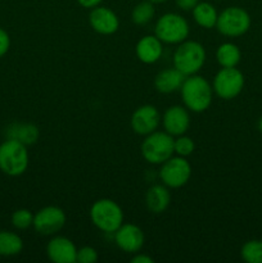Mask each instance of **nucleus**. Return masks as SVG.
Here are the masks:
<instances>
[{
	"label": "nucleus",
	"mask_w": 262,
	"mask_h": 263,
	"mask_svg": "<svg viewBox=\"0 0 262 263\" xmlns=\"http://www.w3.org/2000/svg\"><path fill=\"white\" fill-rule=\"evenodd\" d=\"M10 48V37L5 30L0 27V57L5 55Z\"/></svg>",
	"instance_id": "28"
},
{
	"label": "nucleus",
	"mask_w": 262,
	"mask_h": 263,
	"mask_svg": "<svg viewBox=\"0 0 262 263\" xmlns=\"http://www.w3.org/2000/svg\"><path fill=\"white\" fill-rule=\"evenodd\" d=\"M12 223L15 229L18 230H26L30 226H32L33 223V215L31 213V211L25 210H17L15 212H13L12 215Z\"/></svg>",
	"instance_id": "25"
},
{
	"label": "nucleus",
	"mask_w": 262,
	"mask_h": 263,
	"mask_svg": "<svg viewBox=\"0 0 262 263\" xmlns=\"http://www.w3.org/2000/svg\"><path fill=\"white\" fill-rule=\"evenodd\" d=\"M185 79L186 76L174 67V68H167L159 72L154 80V85L159 92L170 94L179 90Z\"/></svg>",
	"instance_id": "17"
},
{
	"label": "nucleus",
	"mask_w": 262,
	"mask_h": 263,
	"mask_svg": "<svg viewBox=\"0 0 262 263\" xmlns=\"http://www.w3.org/2000/svg\"><path fill=\"white\" fill-rule=\"evenodd\" d=\"M8 139H14L25 145H31L39 139V128L32 123H14L7 131Z\"/></svg>",
	"instance_id": "19"
},
{
	"label": "nucleus",
	"mask_w": 262,
	"mask_h": 263,
	"mask_svg": "<svg viewBox=\"0 0 262 263\" xmlns=\"http://www.w3.org/2000/svg\"><path fill=\"white\" fill-rule=\"evenodd\" d=\"M89 23L92 30L102 35H112L120 27V21L113 10L105 7H95L90 12Z\"/></svg>",
	"instance_id": "14"
},
{
	"label": "nucleus",
	"mask_w": 262,
	"mask_h": 263,
	"mask_svg": "<svg viewBox=\"0 0 262 263\" xmlns=\"http://www.w3.org/2000/svg\"><path fill=\"white\" fill-rule=\"evenodd\" d=\"M205 62V50L198 41H182L174 53V67L185 76L195 74Z\"/></svg>",
	"instance_id": "3"
},
{
	"label": "nucleus",
	"mask_w": 262,
	"mask_h": 263,
	"mask_svg": "<svg viewBox=\"0 0 262 263\" xmlns=\"http://www.w3.org/2000/svg\"><path fill=\"white\" fill-rule=\"evenodd\" d=\"M28 167V152L25 144L7 139L0 144V170L8 176H21Z\"/></svg>",
	"instance_id": "2"
},
{
	"label": "nucleus",
	"mask_w": 262,
	"mask_h": 263,
	"mask_svg": "<svg viewBox=\"0 0 262 263\" xmlns=\"http://www.w3.org/2000/svg\"><path fill=\"white\" fill-rule=\"evenodd\" d=\"M49 259L54 263H74L77 249L73 241L64 236H55L46 247Z\"/></svg>",
	"instance_id": "15"
},
{
	"label": "nucleus",
	"mask_w": 262,
	"mask_h": 263,
	"mask_svg": "<svg viewBox=\"0 0 262 263\" xmlns=\"http://www.w3.org/2000/svg\"><path fill=\"white\" fill-rule=\"evenodd\" d=\"M66 223V213L62 208L48 205L33 216V229L41 235H54L63 229Z\"/></svg>",
	"instance_id": "10"
},
{
	"label": "nucleus",
	"mask_w": 262,
	"mask_h": 263,
	"mask_svg": "<svg viewBox=\"0 0 262 263\" xmlns=\"http://www.w3.org/2000/svg\"><path fill=\"white\" fill-rule=\"evenodd\" d=\"M98 261V252L92 247H82L77 249L76 262L79 263H95Z\"/></svg>",
	"instance_id": "27"
},
{
	"label": "nucleus",
	"mask_w": 262,
	"mask_h": 263,
	"mask_svg": "<svg viewBox=\"0 0 262 263\" xmlns=\"http://www.w3.org/2000/svg\"><path fill=\"white\" fill-rule=\"evenodd\" d=\"M149 2L153 3V4H161V3H166L169 0H149Z\"/></svg>",
	"instance_id": "32"
},
{
	"label": "nucleus",
	"mask_w": 262,
	"mask_h": 263,
	"mask_svg": "<svg viewBox=\"0 0 262 263\" xmlns=\"http://www.w3.org/2000/svg\"><path fill=\"white\" fill-rule=\"evenodd\" d=\"M141 156L152 164H162L171 158L174 151V139L169 133L154 131L146 135L141 143Z\"/></svg>",
	"instance_id": "4"
},
{
	"label": "nucleus",
	"mask_w": 262,
	"mask_h": 263,
	"mask_svg": "<svg viewBox=\"0 0 262 263\" xmlns=\"http://www.w3.org/2000/svg\"><path fill=\"white\" fill-rule=\"evenodd\" d=\"M23 241L21 236L12 231H0V256L12 257L22 252Z\"/></svg>",
	"instance_id": "21"
},
{
	"label": "nucleus",
	"mask_w": 262,
	"mask_h": 263,
	"mask_svg": "<svg viewBox=\"0 0 262 263\" xmlns=\"http://www.w3.org/2000/svg\"><path fill=\"white\" fill-rule=\"evenodd\" d=\"M154 13H156V10H154L153 3L146 0V2L139 3V4L134 8L133 13H131V18H133V22L135 23V25L144 26L153 20Z\"/></svg>",
	"instance_id": "23"
},
{
	"label": "nucleus",
	"mask_w": 262,
	"mask_h": 263,
	"mask_svg": "<svg viewBox=\"0 0 262 263\" xmlns=\"http://www.w3.org/2000/svg\"><path fill=\"white\" fill-rule=\"evenodd\" d=\"M240 256L247 263H262V241L249 240L241 247Z\"/></svg>",
	"instance_id": "24"
},
{
	"label": "nucleus",
	"mask_w": 262,
	"mask_h": 263,
	"mask_svg": "<svg viewBox=\"0 0 262 263\" xmlns=\"http://www.w3.org/2000/svg\"><path fill=\"white\" fill-rule=\"evenodd\" d=\"M244 87V76L235 67H222L213 79V90L221 99L238 97Z\"/></svg>",
	"instance_id": "8"
},
{
	"label": "nucleus",
	"mask_w": 262,
	"mask_h": 263,
	"mask_svg": "<svg viewBox=\"0 0 262 263\" xmlns=\"http://www.w3.org/2000/svg\"><path fill=\"white\" fill-rule=\"evenodd\" d=\"M258 130H259V133L262 134V117L259 118V121H258Z\"/></svg>",
	"instance_id": "33"
},
{
	"label": "nucleus",
	"mask_w": 262,
	"mask_h": 263,
	"mask_svg": "<svg viewBox=\"0 0 262 263\" xmlns=\"http://www.w3.org/2000/svg\"><path fill=\"white\" fill-rule=\"evenodd\" d=\"M180 90L185 107L192 112H204L212 103V87L202 76L192 74L185 79Z\"/></svg>",
	"instance_id": "1"
},
{
	"label": "nucleus",
	"mask_w": 262,
	"mask_h": 263,
	"mask_svg": "<svg viewBox=\"0 0 262 263\" xmlns=\"http://www.w3.org/2000/svg\"><path fill=\"white\" fill-rule=\"evenodd\" d=\"M153 258L145 254H136L135 257L131 258V263H153Z\"/></svg>",
	"instance_id": "31"
},
{
	"label": "nucleus",
	"mask_w": 262,
	"mask_h": 263,
	"mask_svg": "<svg viewBox=\"0 0 262 263\" xmlns=\"http://www.w3.org/2000/svg\"><path fill=\"white\" fill-rule=\"evenodd\" d=\"M77 3H79L81 7L87 8V9H92V8L98 7V5L102 3V0H77Z\"/></svg>",
	"instance_id": "30"
},
{
	"label": "nucleus",
	"mask_w": 262,
	"mask_h": 263,
	"mask_svg": "<svg viewBox=\"0 0 262 263\" xmlns=\"http://www.w3.org/2000/svg\"><path fill=\"white\" fill-rule=\"evenodd\" d=\"M216 27L222 35L229 37H238L249 30L251 17L243 8L229 7L218 14Z\"/></svg>",
	"instance_id": "7"
},
{
	"label": "nucleus",
	"mask_w": 262,
	"mask_h": 263,
	"mask_svg": "<svg viewBox=\"0 0 262 263\" xmlns=\"http://www.w3.org/2000/svg\"><path fill=\"white\" fill-rule=\"evenodd\" d=\"M163 53L162 41L157 36H144L136 44V55L139 61L145 64H153L158 61Z\"/></svg>",
	"instance_id": "16"
},
{
	"label": "nucleus",
	"mask_w": 262,
	"mask_h": 263,
	"mask_svg": "<svg viewBox=\"0 0 262 263\" xmlns=\"http://www.w3.org/2000/svg\"><path fill=\"white\" fill-rule=\"evenodd\" d=\"M192 176V166L185 157H171L162 163L159 177L166 186L177 189L189 181Z\"/></svg>",
	"instance_id": "9"
},
{
	"label": "nucleus",
	"mask_w": 262,
	"mask_h": 263,
	"mask_svg": "<svg viewBox=\"0 0 262 263\" xmlns=\"http://www.w3.org/2000/svg\"><path fill=\"white\" fill-rule=\"evenodd\" d=\"M115 241L118 248L126 253H136L144 246V233L139 226L122 223L115 233Z\"/></svg>",
	"instance_id": "12"
},
{
	"label": "nucleus",
	"mask_w": 262,
	"mask_h": 263,
	"mask_svg": "<svg viewBox=\"0 0 262 263\" xmlns=\"http://www.w3.org/2000/svg\"><path fill=\"white\" fill-rule=\"evenodd\" d=\"M216 58L221 67H236L240 62V50L233 43H223L216 51Z\"/></svg>",
	"instance_id": "22"
},
{
	"label": "nucleus",
	"mask_w": 262,
	"mask_h": 263,
	"mask_svg": "<svg viewBox=\"0 0 262 263\" xmlns=\"http://www.w3.org/2000/svg\"><path fill=\"white\" fill-rule=\"evenodd\" d=\"M154 32L162 43L180 44L189 35V25L177 13H166L157 21Z\"/></svg>",
	"instance_id": "6"
},
{
	"label": "nucleus",
	"mask_w": 262,
	"mask_h": 263,
	"mask_svg": "<svg viewBox=\"0 0 262 263\" xmlns=\"http://www.w3.org/2000/svg\"><path fill=\"white\" fill-rule=\"evenodd\" d=\"M90 218L99 230L116 233L123 222V212L113 200L99 199L90 208Z\"/></svg>",
	"instance_id": "5"
},
{
	"label": "nucleus",
	"mask_w": 262,
	"mask_h": 263,
	"mask_svg": "<svg viewBox=\"0 0 262 263\" xmlns=\"http://www.w3.org/2000/svg\"><path fill=\"white\" fill-rule=\"evenodd\" d=\"M145 203L152 213H162L171 203V193L163 185H153L146 192Z\"/></svg>",
	"instance_id": "18"
},
{
	"label": "nucleus",
	"mask_w": 262,
	"mask_h": 263,
	"mask_svg": "<svg viewBox=\"0 0 262 263\" xmlns=\"http://www.w3.org/2000/svg\"><path fill=\"white\" fill-rule=\"evenodd\" d=\"M193 17L194 21L203 28H212L216 27V22H217V10L215 9L211 3L203 2L198 3L193 9Z\"/></svg>",
	"instance_id": "20"
},
{
	"label": "nucleus",
	"mask_w": 262,
	"mask_h": 263,
	"mask_svg": "<svg viewBox=\"0 0 262 263\" xmlns=\"http://www.w3.org/2000/svg\"><path fill=\"white\" fill-rule=\"evenodd\" d=\"M162 122L166 133L172 136H180L184 135L189 128L190 116L181 105H172L166 109Z\"/></svg>",
	"instance_id": "13"
},
{
	"label": "nucleus",
	"mask_w": 262,
	"mask_h": 263,
	"mask_svg": "<svg viewBox=\"0 0 262 263\" xmlns=\"http://www.w3.org/2000/svg\"><path fill=\"white\" fill-rule=\"evenodd\" d=\"M195 144L189 136L180 135L176 140H174V151L177 156L188 157L194 152Z\"/></svg>",
	"instance_id": "26"
},
{
	"label": "nucleus",
	"mask_w": 262,
	"mask_h": 263,
	"mask_svg": "<svg viewBox=\"0 0 262 263\" xmlns=\"http://www.w3.org/2000/svg\"><path fill=\"white\" fill-rule=\"evenodd\" d=\"M176 5L182 10H193L195 5L199 3V0H175Z\"/></svg>",
	"instance_id": "29"
},
{
	"label": "nucleus",
	"mask_w": 262,
	"mask_h": 263,
	"mask_svg": "<svg viewBox=\"0 0 262 263\" xmlns=\"http://www.w3.org/2000/svg\"><path fill=\"white\" fill-rule=\"evenodd\" d=\"M161 122V115L153 105H141L133 113L130 120L131 128L138 135H149L158 128Z\"/></svg>",
	"instance_id": "11"
}]
</instances>
